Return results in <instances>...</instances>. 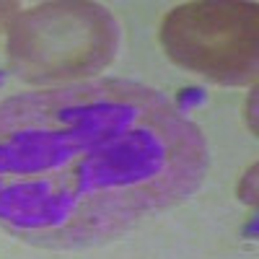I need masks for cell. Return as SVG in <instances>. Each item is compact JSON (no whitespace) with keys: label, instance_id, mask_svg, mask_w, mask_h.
Masks as SVG:
<instances>
[{"label":"cell","instance_id":"1","mask_svg":"<svg viewBox=\"0 0 259 259\" xmlns=\"http://www.w3.org/2000/svg\"><path fill=\"white\" fill-rule=\"evenodd\" d=\"M210 148L145 83L78 80L0 101V228L41 249H89L192 197Z\"/></svg>","mask_w":259,"mask_h":259},{"label":"cell","instance_id":"2","mask_svg":"<svg viewBox=\"0 0 259 259\" xmlns=\"http://www.w3.org/2000/svg\"><path fill=\"white\" fill-rule=\"evenodd\" d=\"M119 24L99 3H41L16 13L8 26V60L29 83L89 78L109 65L119 50Z\"/></svg>","mask_w":259,"mask_h":259},{"label":"cell","instance_id":"3","mask_svg":"<svg viewBox=\"0 0 259 259\" xmlns=\"http://www.w3.org/2000/svg\"><path fill=\"white\" fill-rule=\"evenodd\" d=\"M166 55L187 73L221 85H246L259 68V8L236 0H194L161 24Z\"/></svg>","mask_w":259,"mask_h":259},{"label":"cell","instance_id":"4","mask_svg":"<svg viewBox=\"0 0 259 259\" xmlns=\"http://www.w3.org/2000/svg\"><path fill=\"white\" fill-rule=\"evenodd\" d=\"M16 13H18V3H0V29L11 26Z\"/></svg>","mask_w":259,"mask_h":259}]
</instances>
